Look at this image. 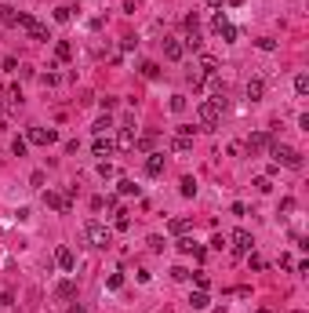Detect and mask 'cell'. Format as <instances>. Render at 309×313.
<instances>
[{
	"label": "cell",
	"mask_w": 309,
	"mask_h": 313,
	"mask_svg": "<svg viewBox=\"0 0 309 313\" xmlns=\"http://www.w3.org/2000/svg\"><path fill=\"white\" fill-rule=\"evenodd\" d=\"M149 248H153V251H164V237H149Z\"/></svg>",
	"instance_id": "ee69618b"
},
{
	"label": "cell",
	"mask_w": 309,
	"mask_h": 313,
	"mask_svg": "<svg viewBox=\"0 0 309 313\" xmlns=\"http://www.w3.org/2000/svg\"><path fill=\"white\" fill-rule=\"evenodd\" d=\"M55 262H59V266H62L65 273H69L73 266H77V259H73V251H69V248H65V244L59 248V251H55Z\"/></svg>",
	"instance_id": "9a60e30c"
},
{
	"label": "cell",
	"mask_w": 309,
	"mask_h": 313,
	"mask_svg": "<svg viewBox=\"0 0 309 313\" xmlns=\"http://www.w3.org/2000/svg\"><path fill=\"white\" fill-rule=\"evenodd\" d=\"M196 113H200V124H204V127H215V124L222 121V106L211 102V98H204V102L196 106Z\"/></svg>",
	"instance_id": "7a4b0ae2"
},
{
	"label": "cell",
	"mask_w": 309,
	"mask_h": 313,
	"mask_svg": "<svg viewBox=\"0 0 309 313\" xmlns=\"http://www.w3.org/2000/svg\"><path fill=\"white\" fill-rule=\"evenodd\" d=\"M106 284H109V288H113V291H117V288H124V273H113V277H109Z\"/></svg>",
	"instance_id": "d590c367"
},
{
	"label": "cell",
	"mask_w": 309,
	"mask_h": 313,
	"mask_svg": "<svg viewBox=\"0 0 309 313\" xmlns=\"http://www.w3.org/2000/svg\"><path fill=\"white\" fill-rule=\"evenodd\" d=\"M11 150H15V156H26V139H15Z\"/></svg>",
	"instance_id": "ab89813d"
},
{
	"label": "cell",
	"mask_w": 309,
	"mask_h": 313,
	"mask_svg": "<svg viewBox=\"0 0 309 313\" xmlns=\"http://www.w3.org/2000/svg\"><path fill=\"white\" fill-rule=\"evenodd\" d=\"M109 153H113V142L98 135V139H95V156H109Z\"/></svg>",
	"instance_id": "e0dca14e"
},
{
	"label": "cell",
	"mask_w": 309,
	"mask_h": 313,
	"mask_svg": "<svg viewBox=\"0 0 309 313\" xmlns=\"http://www.w3.org/2000/svg\"><path fill=\"white\" fill-rule=\"evenodd\" d=\"M255 44H258V48H262V51H277V40H273V36H258V40H255Z\"/></svg>",
	"instance_id": "f1b7e54d"
},
{
	"label": "cell",
	"mask_w": 309,
	"mask_h": 313,
	"mask_svg": "<svg viewBox=\"0 0 309 313\" xmlns=\"http://www.w3.org/2000/svg\"><path fill=\"white\" fill-rule=\"evenodd\" d=\"M255 186H258V193H269V189H273V182H269L266 175H262V179H255Z\"/></svg>",
	"instance_id": "8d00e7d4"
},
{
	"label": "cell",
	"mask_w": 309,
	"mask_h": 313,
	"mask_svg": "<svg viewBox=\"0 0 309 313\" xmlns=\"http://www.w3.org/2000/svg\"><path fill=\"white\" fill-rule=\"evenodd\" d=\"M226 26H229V18L222 15V11H218V15L211 18V30H215V33H222V30H226Z\"/></svg>",
	"instance_id": "4316f807"
},
{
	"label": "cell",
	"mask_w": 309,
	"mask_h": 313,
	"mask_svg": "<svg viewBox=\"0 0 309 313\" xmlns=\"http://www.w3.org/2000/svg\"><path fill=\"white\" fill-rule=\"evenodd\" d=\"M222 4H226V0H208V7H211V11H218Z\"/></svg>",
	"instance_id": "bcb514c9"
},
{
	"label": "cell",
	"mask_w": 309,
	"mask_h": 313,
	"mask_svg": "<svg viewBox=\"0 0 309 313\" xmlns=\"http://www.w3.org/2000/svg\"><path fill=\"white\" fill-rule=\"evenodd\" d=\"M258 313H273V310H258Z\"/></svg>",
	"instance_id": "681fc988"
},
{
	"label": "cell",
	"mask_w": 309,
	"mask_h": 313,
	"mask_svg": "<svg viewBox=\"0 0 309 313\" xmlns=\"http://www.w3.org/2000/svg\"><path fill=\"white\" fill-rule=\"evenodd\" d=\"M30 142L51 146V142H59V131H55V127H30Z\"/></svg>",
	"instance_id": "8992f818"
},
{
	"label": "cell",
	"mask_w": 309,
	"mask_h": 313,
	"mask_svg": "<svg viewBox=\"0 0 309 313\" xmlns=\"http://www.w3.org/2000/svg\"><path fill=\"white\" fill-rule=\"evenodd\" d=\"M44 204H48V208H55V211H69V193L48 189V193H44Z\"/></svg>",
	"instance_id": "52a82bcc"
},
{
	"label": "cell",
	"mask_w": 309,
	"mask_h": 313,
	"mask_svg": "<svg viewBox=\"0 0 309 313\" xmlns=\"http://www.w3.org/2000/svg\"><path fill=\"white\" fill-rule=\"evenodd\" d=\"M269 142H273V135H269V131H255V135L247 139V150H251V153H258V150H269Z\"/></svg>",
	"instance_id": "7c38bea8"
},
{
	"label": "cell",
	"mask_w": 309,
	"mask_h": 313,
	"mask_svg": "<svg viewBox=\"0 0 309 313\" xmlns=\"http://www.w3.org/2000/svg\"><path fill=\"white\" fill-rule=\"evenodd\" d=\"M30 186H33V189H44V171H33V175H30Z\"/></svg>",
	"instance_id": "1f68e13d"
},
{
	"label": "cell",
	"mask_w": 309,
	"mask_h": 313,
	"mask_svg": "<svg viewBox=\"0 0 309 313\" xmlns=\"http://www.w3.org/2000/svg\"><path fill=\"white\" fill-rule=\"evenodd\" d=\"M189 84H193V88H200V84H204V73H200V69H193V73H189Z\"/></svg>",
	"instance_id": "b9f144b4"
},
{
	"label": "cell",
	"mask_w": 309,
	"mask_h": 313,
	"mask_svg": "<svg viewBox=\"0 0 309 313\" xmlns=\"http://www.w3.org/2000/svg\"><path fill=\"white\" fill-rule=\"evenodd\" d=\"M179 189H182V197H193V193H196V179H193V175H185Z\"/></svg>",
	"instance_id": "cb8c5ba5"
},
{
	"label": "cell",
	"mask_w": 309,
	"mask_h": 313,
	"mask_svg": "<svg viewBox=\"0 0 309 313\" xmlns=\"http://www.w3.org/2000/svg\"><path fill=\"white\" fill-rule=\"evenodd\" d=\"M226 4H233V7H240V4H244V0H226Z\"/></svg>",
	"instance_id": "c3c4849f"
},
{
	"label": "cell",
	"mask_w": 309,
	"mask_h": 313,
	"mask_svg": "<svg viewBox=\"0 0 309 313\" xmlns=\"http://www.w3.org/2000/svg\"><path fill=\"white\" fill-rule=\"evenodd\" d=\"M244 91H247V98H251V102H258V98L266 95V80H262V77H251Z\"/></svg>",
	"instance_id": "5bb4252c"
},
{
	"label": "cell",
	"mask_w": 309,
	"mask_h": 313,
	"mask_svg": "<svg viewBox=\"0 0 309 313\" xmlns=\"http://www.w3.org/2000/svg\"><path fill=\"white\" fill-rule=\"evenodd\" d=\"M0 106H4V113H18V109H22V95H18V88L4 91V95H0Z\"/></svg>",
	"instance_id": "9c48e42d"
},
{
	"label": "cell",
	"mask_w": 309,
	"mask_h": 313,
	"mask_svg": "<svg viewBox=\"0 0 309 313\" xmlns=\"http://www.w3.org/2000/svg\"><path fill=\"white\" fill-rule=\"evenodd\" d=\"M200 44H204V36H200V30H189V36H185V48H200Z\"/></svg>",
	"instance_id": "d4e9b609"
},
{
	"label": "cell",
	"mask_w": 309,
	"mask_h": 313,
	"mask_svg": "<svg viewBox=\"0 0 309 313\" xmlns=\"http://www.w3.org/2000/svg\"><path fill=\"white\" fill-rule=\"evenodd\" d=\"M55 51H59V59H69V55H73V48L65 40H59V48H55Z\"/></svg>",
	"instance_id": "74e56055"
},
{
	"label": "cell",
	"mask_w": 309,
	"mask_h": 313,
	"mask_svg": "<svg viewBox=\"0 0 309 313\" xmlns=\"http://www.w3.org/2000/svg\"><path fill=\"white\" fill-rule=\"evenodd\" d=\"M98 175H102V179H113V164L102 160V164H98Z\"/></svg>",
	"instance_id": "f35d334b"
},
{
	"label": "cell",
	"mask_w": 309,
	"mask_h": 313,
	"mask_svg": "<svg viewBox=\"0 0 309 313\" xmlns=\"http://www.w3.org/2000/svg\"><path fill=\"white\" fill-rule=\"evenodd\" d=\"M84 233H88V241L95 248H109V244H113V233H109L102 222H88V226H84Z\"/></svg>",
	"instance_id": "3957f363"
},
{
	"label": "cell",
	"mask_w": 309,
	"mask_h": 313,
	"mask_svg": "<svg viewBox=\"0 0 309 313\" xmlns=\"http://www.w3.org/2000/svg\"><path fill=\"white\" fill-rule=\"evenodd\" d=\"M65 313H84V306H69V310H65Z\"/></svg>",
	"instance_id": "7dc6e473"
},
{
	"label": "cell",
	"mask_w": 309,
	"mask_h": 313,
	"mask_svg": "<svg viewBox=\"0 0 309 313\" xmlns=\"http://www.w3.org/2000/svg\"><path fill=\"white\" fill-rule=\"evenodd\" d=\"M185 106H189V102H185L182 95H175V98H171V109H175V113H185Z\"/></svg>",
	"instance_id": "4dcf8cb0"
},
{
	"label": "cell",
	"mask_w": 309,
	"mask_h": 313,
	"mask_svg": "<svg viewBox=\"0 0 309 313\" xmlns=\"http://www.w3.org/2000/svg\"><path fill=\"white\" fill-rule=\"evenodd\" d=\"M167 229H171L175 237H185V229H189V222H185V219H171V222H167Z\"/></svg>",
	"instance_id": "d6986e66"
},
{
	"label": "cell",
	"mask_w": 309,
	"mask_h": 313,
	"mask_svg": "<svg viewBox=\"0 0 309 313\" xmlns=\"http://www.w3.org/2000/svg\"><path fill=\"white\" fill-rule=\"evenodd\" d=\"M135 146H138V139H135V131H131V127H120V131H117V150H135Z\"/></svg>",
	"instance_id": "8fae6325"
},
{
	"label": "cell",
	"mask_w": 309,
	"mask_h": 313,
	"mask_svg": "<svg viewBox=\"0 0 309 313\" xmlns=\"http://www.w3.org/2000/svg\"><path fill=\"white\" fill-rule=\"evenodd\" d=\"M189 302H193V310H208V295H204V291H193Z\"/></svg>",
	"instance_id": "484cf974"
},
{
	"label": "cell",
	"mask_w": 309,
	"mask_h": 313,
	"mask_svg": "<svg viewBox=\"0 0 309 313\" xmlns=\"http://www.w3.org/2000/svg\"><path fill=\"white\" fill-rule=\"evenodd\" d=\"M164 168H167V160H164V153H149V160H146V175H164Z\"/></svg>",
	"instance_id": "4fadbf2b"
},
{
	"label": "cell",
	"mask_w": 309,
	"mask_h": 313,
	"mask_svg": "<svg viewBox=\"0 0 309 313\" xmlns=\"http://www.w3.org/2000/svg\"><path fill=\"white\" fill-rule=\"evenodd\" d=\"M0 18H4V26H18V22H22V15H18L15 7H4V15H0Z\"/></svg>",
	"instance_id": "7402d4cb"
},
{
	"label": "cell",
	"mask_w": 309,
	"mask_h": 313,
	"mask_svg": "<svg viewBox=\"0 0 309 313\" xmlns=\"http://www.w3.org/2000/svg\"><path fill=\"white\" fill-rule=\"evenodd\" d=\"M120 193H124V197H138L142 186H135V179H120Z\"/></svg>",
	"instance_id": "2e32d148"
},
{
	"label": "cell",
	"mask_w": 309,
	"mask_h": 313,
	"mask_svg": "<svg viewBox=\"0 0 309 313\" xmlns=\"http://www.w3.org/2000/svg\"><path fill=\"white\" fill-rule=\"evenodd\" d=\"M269 153H273V164H284V168H295V171L302 168V153L284 142H269Z\"/></svg>",
	"instance_id": "6da1fadb"
},
{
	"label": "cell",
	"mask_w": 309,
	"mask_h": 313,
	"mask_svg": "<svg viewBox=\"0 0 309 313\" xmlns=\"http://www.w3.org/2000/svg\"><path fill=\"white\" fill-rule=\"evenodd\" d=\"M113 215H117V219H113V226H117V229H127V226H131V215H127L124 208H117Z\"/></svg>",
	"instance_id": "ffe728a7"
},
{
	"label": "cell",
	"mask_w": 309,
	"mask_h": 313,
	"mask_svg": "<svg viewBox=\"0 0 309 313\" xmlns=\"http://www.w3.org/2000/svg\"><path fill=\"white\" fill-rule=\"evenodd\" d=\"M215 69H218V62H215L211 55H204V59H200V73H204V77H215Z\"/></svg>",
	"instance_id": "ac0fdd59"
},
{
	"label": "cell",
	"mask_w": 309,
	"mask_h": 313,
	"mask_svg": "<svg viewBox=\"0 0 309 313\" xmlns=\"http://www.w3.org/2000/svg\"><path fill=\"white\" fill-rule=\"evenodd\" d=\"M171 150H175V153H189V150H193V127H179V131H175Z\"/></svg>",
	"instance_id": "5b68a950"
},
{
	"label": "cell",
	"mask_w": 309,
	"mask_h": 313,
	"mask_svg": "<svg viewBox=\"0 0 309 313\" xmlns=\"http://www.w3.org/2000/svg\"><path fill=\"white\" fill-rule=\"evenodd\" d=\"M185 30H200V15H196V11L185 15Z\"/></svg>",
	"instance_id": "e575fe53"
},
{
	"label": "cell",
	"mask_w": 309,
	"mask_h": 313,
	"mask_svg": "<svg viewBox=\"0 0 309 313\" xmlns=\"http://www.w3.org/2000/svg\"><path fill=\"white\" fill-rule=\"evenodd\" d=\"M55 18H59V22H69V18H73V7H55Z\"/></svg>",
	"instance_id": "f546056e"
},
{
	"label": "cell",
	"mask_w": 309,
	"mask_h": 313,
	"mask_svg": "<svg viewBox=\"0 0 309 313\" xmlns=\"http://www.w3.org/2000/svg\"><path fill=\"white\" fill-rule=\"evenodd\" d=\"M106 127H113V121H109V117H98V121H95V135H102Z\"/></svg>",
	"instance_id": "836d02e7"
},
{
	"label": "cell",
	"mask_w": 309,
	"mask_h": 313,
	"mask_svg": "<svg viewBox=\"0 0 309 313\" xmlns=\"http://www.w3.org/2000/svg\"><path fill=\"white\" fill-rule=\"evenodd\" d=\"M193 244H196L193 237H179V251H185V255H189V251H193Z\"/></svg>",
	"instance_id": "d6a6232c"
},
{
	"label": "cell",
	"mask_w": 309,
	"mask_h": 313,
	"mask_svg": "<svg viewBox=\"0 0 309 313\" xmlns=\"http://www.w3.org/2000/svg\"><path fill=\"white\" fill-rule=\"evenodd\" d=\"M247 266H251V270H262V266H266V262H262L258 255H251V251H247Z\"/></svg>",
	"instance_id": "7bdbcfd3"
},
{
	"label": "cell",
	"mask_w": 309,
	"mask_h": 313,
	"mask_svg": "<svg viewBox=\"0 0 309 313\" xmlns=\"http://www.w3.org/2000/svg\"><path fill=\"white\" fill-rule=\"evenodd\" d=\"M229 241H233V251H237V255H247V251H251V244H255L247 229H237V233H233Z\"/></svg>",
	"instance_id": "30bf717a"
},
{
	"label": "cell",
	"mask_w": 309,
	"mask_h": 313,
	"mask_svg": "<svg viewBox=\"0 0 309 313\" xmlns=\"http://www.w3.org/2000/svg\"><path fill=\"white\" fill-rule=\"evenodd\" d=\"M164 55H167L171 62H179L182 55H185V44L179 40V36H164Z\"/></svg>",
	"instance_id": "ba28073f"
},
{
	"label": "cell",
	"mask_w": 309,
	"mask_h": 313,
	"mask_svg": "<svg viewBox=\"0 0 309 313\" xmlns=\"http://www.w3.org/2000/svg\"><path fill=\"white\" fill-rule=\"evenodd\" d=\"M295 91L298 95H309V73H298L295 77Z\"/></svg>",
	"instance_id": "603a6c76"
},
{
	"label": "cell",
	"mask_w": 309,
	"mask_h": 313,
	"mask_svg": "<svg viewBox=\"0 0 309 313\" xmlns=\"http://www.w3.org/2000/svg\"><path fill=\"white\" fill-rule=\"evenodd\" d=\"M40 84H48V88H55V84H59V77H55V73H44V77H40Z\"/></svg>",
	"instance_id": "f6af8a7d"
},
{
	"label": "cell",
	"mask_w": 309,
	"mask_h": 313,
	"mask_svg": "<svg viewBox=\"0 0 309 313\" xmlns=\"http://www.w3.org/2000/svg\"><path fill=\"white\" fill-rule=\"evenodd\" d=\"M73 295H77V284H73V281H62L59 284V299H73Z\"/></svg>",
	"instance_id": "44dd1931"
},
{
	"label": "cell",
	"mask_w": 309,
	"mask_h": 313,
	"mask_svg": "<svg viewBox=\"0 0 309 313\" xmlns=\"http://www.w3.org/2000/svg\"><path fill=\"white\" fill-rule=\"evenodd\" d=\"M171 277H175V281H189V270H182V266H175V270H171Z\"/></svg>",
	"instance_id": "60d3db41"
},
{
	"label": "cell",
	"mask_w": 309,
	"mask_h": 313,
	"mask_svg": "<svg viewBox=\"0 0 309 313\" xmlns=\"http://www.w3.org/2000/svg\"><path fill=\"white\" fill-rule=\"evenodd\" d=\"M218 36H222V40H226V44H233V40H237V36H240V33H237V26H233V22H229V26H226V30H222Z\"/></svg>",
	"instance_id": "83f0119b"
},
{
	"label": "cell",
	"mask_w": 309,
	"mask_h": 313,
	"mask_svg": "<svg viewBox=\"0 0 309 313\" xmlns=\"http://www.w3.org/2000/svg\"><path fill=\"white\" fill-rule=\"evenodd\" d=\"M18 26H22V30L33 36V40H51V36H48V26H44V22H36L33 15H22V22H18Z\"/></svg>",
	"instance_id": "277c9868"
}]
</instances>
